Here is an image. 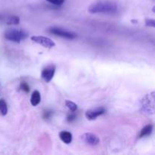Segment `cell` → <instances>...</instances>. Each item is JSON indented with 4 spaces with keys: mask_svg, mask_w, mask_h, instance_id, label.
Segmentation results:
<instances>
[{
    "mask_svg": "<svg viewBox=\"0 0 155 155\" xmlns=\"http://www.w3.org/2000/svg\"><path fill=\"white\" fill-rule=\"evenodd\" d=\"M140 104L142 111L153 114L154 112V92H151L143 97Z\"/></svg>",
    "mask_w": 155,
    "mask_h": 155,
    "instance_id": "obj_3",
    "label": "cell"
},
{
    "mask_svg": "<svg viewBox=\"0 0 155 155\" xmlns=\"http://www.w3.org/2000/svg\"><path fill=\"white\" fill-rule=\"evenodd\" d=\"M65 104H66L67 107H68L71 111L75 112L76 110H77V105L75 104V103L73 102V101H69V100H67V101H65Z\"/></svg>",
    "mask_w": 155,
    "mask_h": 155,
    "instance_id": "obj_14",
    "label": "cell"
},
{
    "mask_svg": "<svg viewBox=\"0 0 155 155\" xmlns=\"http://www.w3.org/2000/svg\"><path fill=\"white\" fill-rule=\"evenodd\" d=\"M30 39H31L32 41H33L36 43L39 44V45L45 47V48H51L55 46V43H54V41L51 40L49 38L45 37V36H33L30 37Z\"/></svg>",
    "mask_w": 155,
    "mask_h": 155,
    "instance_id": "obj_5",
    "label": "cell"
},
{
    "mask_svg": "<svg viewBox=\"0 0 155 155\" xmlns=\"http://www.w3.org/2000/svg\"><path fill=\"white\" fill-rule=\"evenodd\" d=\"M153 125L152 124H148L144 128L142 129L139 133V138H143L145 136H148L152 133Z\"/></svg>",
    "mask_w": 155,
    "mask_h": 155,
    "instance_id": "obj_11",
    "label": "cell"
},
{
    "mask_svg": "<svg viewBox=\"0 0 155 155\" xmlns=\"http://www.w3.org/2000/svg\"><path fill=\"white\" fill-rule=\"evenodd\" d=\"M59 137H60L61 140L64 142V143L68 144L71 143L73 139V136L70 132L68 131H61L59 133Z\"/></svg>",
    "mask_w": 155,
    "mask_h": 155,
    "instance_id": "obj_9",
    "label": "cell"
},
{
    "mask_svg": "<svg viewBox=\"0 0 155 155\" xmlns=\"http://www.w3.org/2000/svg\"><path fill=\"white\" fill-rule=\"evenodd\" d=\"M5 21V23L8 25H18L20 23L19 17L15 16V15H10V16L6 17L4 19Z\"/></svg>",
    "mask_w": 155,
    "mask_h": 155,
    "instance_id": "obj_12",
    "label": "cell"
},
{
    "mask_svg": "<svg viewBox=\"0 0 155 155\" xmlns=\"http://www.w3.org/2000/svg\"><path fill=\"white\" fill-rule=\"evenodd\" d=\"M88 12L90 14H104L114 15L118 12L116 3L110 1L101 0L94 2L88 8Z\"/></svg>",
    "mask_w": 155,
    "mask_h": 155,
    "instance_id": "obj_1",
    "label": "cell"
},
{
    "mask_svg": "<svg viewBox=\"0 0 155 155\" xmlns=\"http://www.w3.org/2000/svg\"><path fill=\"white\" fill-rule=\"evenodd\" d=\"M51 115H52V111L49 110H46L43 113V118L45 120H48L51 117Z\"/></svg>",
    "mask_w": 155,
    "mask_h": 155,
    "instance_id": "obj_19",
    "label": "cell"
},
{
    "mask_svg": "<svg viewBox=\"0 0 155 155\" xmlns=\"http://www.w3.org/2000/svg\"><path fill=\"white\" fill-rule=\"evenodd\" d=\"M145 25L147 27H155V21L154 19H146L145 20Z\"/></svg>",
    "mask_w": 155,
    "mask_h": 155,
    "instance_id": "obj_18",
    "label": "cell"
},
{
    "mask_svg": "<svg viewBox=\"0 0 155 155\" xmlns=\"http://www.w3.org/2000/svg\"><path fill=\"white\" fill-rule=\"evenodd\" d=\"M77 119V114L74 113V111H72V113L69 114L67 117V121L68 123H72L73 121H74Z\"/></svg>",
    "mask_w": 155,
    "mask_h": 155,
    "instance_id": "obj_16",
    "label": "cell"
},
{
    "mask_svg": "<svg viewBox=\"0 0 155 155\" xmlns=\"http://www.w3.org/2000/svg\"><path fill=\"white\" fill-rule=\"evenodd\" d=\"M48 32L51 34L55 36H60V37L64 38L67 39H74L77 37V33L74 32L70 31V30L64 29L60 27H51L48 29Z\"/></svg>",
    "mask_w": 155,
    "mask_h": 155,
    "instance_id": "obj_4",
    "label": "cell"
},
{
    "mask_svg": "<svg viewBox=\"0 0 155 155\" xmlns=\"http://www.w3.org/2000/svg\"><path fill=\"white\" fill-rule=\"evenodd\" d=\"M4 36L7 40L20 43L22 40L27 39L28 33L22 30L18 29H10L5 32Z\"/></svg>",
    "mask_w": 155,
    "mask_h": 155,
    "instance_id": "obj_2",
    "label": "cell"
},
{
    "mask_svg": "<svg viewBox=\"0 0 155 155\" xmlns=\"http://www.w3.org/2000/svg\"><path fill=\"white\" fill-rule=\"evenodd\" d=\"M20 88H21V90L24 91L26 93H28L30 92V86L26 82H21V84H20Z\"/></svg>",
    "mask_w": 155,
    "mask_h": 155,
    "instance_id": "obj_15",
    "label": "cell"
},
{
    "mask_svg": "<svg viewBox=\"0 0 155 155\" xmlns=\"http://www.w3.org/2000/svg\"><path fill=\"white\" fill-rule=\"evenodd\" d=\"M47 2H50L51 4L54 5H61L64 2L65 0H46Z\"/></svg>",
    "mask_w": 155,
    "mask_h": 155,
    "instance_id": "obj_17",
    "label": "cell"
},
{
    "mask_svg": "<svg viewBox=\"0 0 155 155\" xmlns=\"http://www.w3.org/2000/svg\"><path fill=\"white\" fill-rule=\"evenodd\" d=\"M81 139L85 143L89 145H92V146H95V145H98V143L100 142V139L98 136L91 133H84L81 136Z\"/></svg>",
    "mask_w": 155,
    "mask_h": 155,
    "instance_id": "obj_7",
    "label": "cell"
},
{
    "mask_svg": "<svg viewBox=\"0 0 155 155\" xmlns=\"http://www.w3.org/2000/svg\"><path fill=\"white\" fill-rule=\"evenodd\" d=\"M105 111L106 110L104 107H96V108L91 109V110H87L85 115H86V117L87 120H95L99 116L104 114L105 113Z\"/></svg>",
    "mask_w": 155,
    "mask_h": 155,
    "instance_id": "obj_8",
    "label": "cell"
},
{
    "mask_svg": "<svg viewBox=\"0 0 155 155\" xmlns=\"http://www.w3.org/2000/svg\"><path fill=\"white\" fill-rule=\"evenodd\" d=\"M41 101V95L39 91L36 90L32 93L31 98H30V103L33 106L36 107L40 103Z\"/></svg>",
    "mask_w": 155,
    "mask_h": 155,
    "instance_id": "obj_10",
    "label": "cell"
},
{
    "mask_svg": "<svg viewBox=\"0 0 155 155\" xmlns=\"http://www.w3.org/2000/svg\"><path fill=\"white\" fill-rule=\"evenodd\" d=\"M56 67L54 64H50L43 68L41 73V77L43 80L46 83H49L52 78L54 77V73H55Z\"/></svg>",
    "mask_w": 155,
    "mask_h": 155,
    "instance_id": "obj_6",
    "label": "cell"
},
{
    "mask_svg": "<svg viewBox=\"0 0 155 155\" xmlns=\"http://www.w3.org/2000/svg\"><path fill=\"white\" fill-rule=\"evenodd\" d=\"M8 113V106L4 99H0V114L5 116Z\"/></svg>",
    "mask_w": 155,
    "mask_h": 155,
    "instance_id": "obj_13",
    "label": "cell"
}]
</instances>
